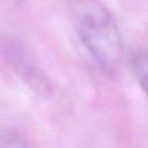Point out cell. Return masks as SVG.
<instances>
[{
	"mask_svg": "<svg viewBox=\"0 0 148 148\" xmlns=\"http://www.w3.org/2000/svg\"><path fill=\"white\" fill-rule=\"evenodd\" d=\"M75 31L99 66L108 73L118 72L124 56L119 27L109 9L98 1H76L72 6Z\"/></svg>",
	"mask_w": 148,
	"mask_h": 148,
	"instance_id": "cell-1",
	"label": "cell"
},
{
	"mask_svg": "<svg viewBox=\"0 0 148 148\" xmlns=\"http://www.w3.org/2000/svg\"><path fill=\"white\" fill-rule=\"evenodd\" d=\"M1 49L9 66L35 94L40 97L50 96L52 90L51 82L36 58L23 43L15 38H6L1 43Z\"/></svg>",
	"mask_w": 148,
	"mask_h": 148,
	"instance_id": "cell-2",
	"label": "cell"
},
{
	"mask_svg": "<svg viewBox=\"0 0 148 148\" xmlns=\"http://www.w3.org/2000/svg\"><path fill=\"white\" fill-rule=\"evenodd\" d=\"M132 69L136 81L148 98V53L140 52L132 60Z\"/></svg>",
	"mask_w": 148,
	"mask_h": 148,
	"instance_id": "cell-3",
	"label": "cell"
},
{
	"mask_svg": "<svg viewBox=\"0 0 148 148\" xmlns=\"http://www.w3.org/2000/svg\"><path fill=\"white\" fill-rule=\"evenodd\" d=\"M0 148H27V146L15 132L0 127Z\"/></svg>",
	"mask_w": 148,
	"mask_h": 148,
	"instance_id": "cell-4",
	"label": "cell"
}]
</instances>
